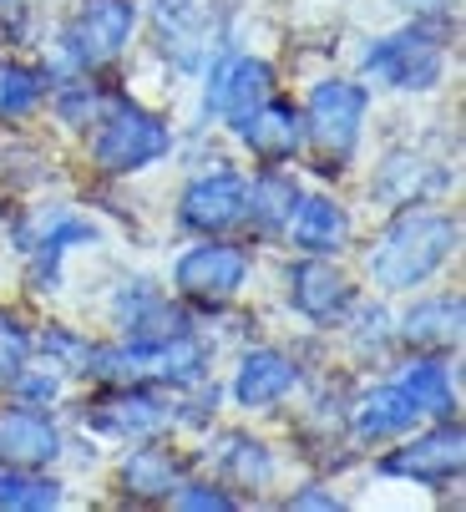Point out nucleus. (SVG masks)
Returning <instances> with one entry per match:
<instances>
[{"mask_svg": "<svg viewBox=\"0 0 466 512\" xmlns=\"http://www.w3.org/2000/svg\"><path fill=\"white\" fill-rule=\"evenodd\" d=\"M213 462H218V477H223L228 487H244V492H264V487L279 477L274 452L259 442V436H249V431H228V436H218Z\"/></svg>", "mask_w": 466, "mask_h": 512, "instance_id": "obj_22", "label": "nucleus"}, {"mask_svg": "<svg viewBox=\"0 0 466 512\" xmlns=\"http://www.w3.org/2000/svg\"><path fill=\"white\" fill-rule=\"evenodd\" d=\"M82 244H97V229L87 224V218L66 213V208H36L16 229V249L31 259V284L36 289H56L66 254L82 249Z\"/></svg>", "mask_w": 466, "mask_h": 512, "instance_id": "obj_6", "label": "nucleus"}, {"mask_svg": "<svg viewBox=\"0 0 466 512\" xmlns=\"http://www.w3.org/2000/svg\"><path fill=\"white\" fill-rule=\"evenodd\" d=\"M365 77L380 82V87H396V92H431L446 71V51L436 41V31L426 26H406V31H391L365 46L360 56Z\"/></svg>", "mask_w": 466, "mask_h": 512, "instance_id": "obj_4", "label": "nucleus"}, {"mask_svg": "<svg viewBox=\"0 0 466 512\" xmlns=\"http://www.w3.org/2000/svg\"><path fill=\"white\" fill-rule=\"evenodd\" d=\"M61 482L41 477L36 467H0V507H16V512H46L61 507Z\"/></svg>", "mask_w": 466, "mask_h": 512, "instance_id": "obj_24", "label": "nucleus"}, {"mask_svg": "<svg viewBox=\"0 0 466 512\" xmlns=\"http://www.w3.org/2000/svg\"><path fill=\"white\" fill-rule=\"evenodd\" d=\"M168 421H173V411L147 386H112L107 396H97L87 406V426L112 436V442H152V436L168 431Z\"/></svg>", "mask_w": 466, "mask_h": 512, "instance_id": "obj_11", "label": "nucleus"}, {"mask_svg": "<svg viewBox=\"0 0 466 512\" xmlns=\"http://www.w3.org/2000/svg\"><path fill=\"white\" fill-rule=\"evenodd\" d=\"M178 482H183V457L158 447V436H152V442H137L117 467V487L132 502H168L178 492Z\"/></svg>", "mask_w": 466, "mask_h": 512, "instance_id": "obj_17", "label": "nucleus"}, {"mask_svg": "<svg viewBox=\"0 0 466 512\" xmlns=\"http://www.w3.org/2000/svg\"><path fill=\"white\" fill-rule=\"evenodd\" d=\"M31 345H36V340H31V330H26L16 315L0 310V391L16 386V376L31 365Z\"/></svg>", "mask_w": 466, "mask_h": 512, "instance_id": "obj_27", "label": "nucleus"}, {"mask_svg": "<svg viewBox=\"0 0 466 512\" xmlns=\"http://www.w3.org/2000/svg\"><path fill=\"white\" fill-rule=\"evenodd\" d=\"M51 107H56V122H66V127H92V122L107 112V97H102L92 82H66V87L51 97Z\"/></svg>", "mask_w": 466, "mask_h": 512, "instance_id": "obj_26", "label": "nucleus"}, {"mask_svg": "<svg viewBox=\"0 0 466 512\" xmlns=\"http://www.w3.org/2000/svg\"><path fill=\"white\" fill-rule=\"evenodd\" d=\"M350 426H355L360 442H401L406 431L421 426V411H416V401L391 381V386H375V391H365V396L355 401Z\"/></svg>", "mask_w": 466, "mask_h": 512, "instance_id": "obj_18", "label": "nucleus"}, {"mask_svg": "<svg viewBox=\"0 0 466 512\" xmlns=\"http://www.w3.org/2000/svg\"><path fill=\"white\" fill-rule=\"evenodd\" d=\"M132 31H137V0H82L61 31V51L71 56V66L97 71L132 46Z\"/></svg>", "mask_w": 466, "mask_h": 512, "instance_id": "obj_5", "label": "nucleus"}, {"mask_svg": "<svg viewBox=\"0 0 466 512\" xmlns=\"http://www.w3.org/2000/svg\"><path fill=\"white\" fill-rule=\"evenodd\" d=\"M411 436V431H406ZM461 462H466V442H461V426L456 421H436L431 431L411 436L406 447H396L391 457L380 462L385 477H406V482H421V487H446L461 477Z\"/></svg>", "mask_w": 466, "mask_h": 512, "instance_id": "obj_8", "label": "nucleus"}, {"mask_svg": "<svg viewBox=\"0 0 466 512\" xmlns=\"http://www.w3.org/2000/svg\"><path fill=\"white\" fill-rule=\"evenodd\" d=\"M11 391H16L26 406H46V401L61 396V371H46V365H26Z\"/></svg>", "mask_w": 466, "mask_h": 512, "instance_id": "obj_28", "label": "nucleus"}, {"mask_svg": "<svg viewBox=\"0 0 466 512\" xmlns=\"http://www.w3.org/2000/svg\"><path fill=\"white\" fill-rule=\"evenodd\" d=\"M249 284V249L239 244H223V239H208V244H193L178 264H173V289L193 305H228L239 289Z\"/></svg>", "mask_w": 466, "mask_h": 512, "instance_id": "obj_7", "label": "nucleus"}, {"mask_svg": "<svg viewBox=\"0 0 466 512\" xmlns=\"http://www.w3.org/2000/svg\"><path fill=\"white\" fill-rule=\"evenodd\" d=\"M365 107H370V92L360 82H345V77H330L309 92L304 102V142L315 153V168L320 173H345L355 148H360V132H365Z\"/></svg>", "mask_w": 466, "mask_h": 512, "instance_id": "obj_2", "label": "nucleus"}, {"mask_svg": "<svg viewBox=\"0 0 466 512\" xmlns=\"http://www.w3.org/2000/svg\"><path fill=\"white\" fill-rule=\"evenodd\" d=\"M97 137H92V163L102 173H142L152 163H163L168 148H173V127L158 117V112H147L137 102H112L102 117H97Z\"/></svg>", "mask_w": 466, "mask_h": 512, "instance_id": "obj_3", "label": "nucleus"}, {"mask_svg": "<svg viewBox=\"0 0 466 512\" xmlns=\"http://www.w3.org/2000/svg\"><path fill=\"white\" fill-rule=\"evenodd\" d=\"M289 507H294V512H304V507H320V512H335V507H340V497H335V492H330L325 482H309L304 492H294V497H289Z\"/></svg>", "mask_w": 466, "mask_h": 512, "instance_id": "obj_30", "label": "nucleus"}, {"mask_svg": "<svg viewBox=\"0 0 466 512\" xmlns=\"http://www.w3.org/2000/svg\"><path fill=\"white\" fill-rule=\"evenodd\" d=\"M396 335L426 355H441V350H456L461 345V295H436V300H416Z\"/></svg>", "mask_w": 466, "mask_h": 512, "instance_id": "obj_21", "label": "nucleus"}, {"mask_svg": "<svg viewBox=\"0 0 466 512\" xmlns=\"http://www.w3.org/2000/svg\"><path fill=\"white\" fill-rule=\"evenodd\" d=\"M46 102V71L36 66H0V122L31 117Z\"/></svg>", "mask_w": 466, "mask_h": 512, "instance_id": "obj_25", "label": "nucleus"}, {"mask_svg": "<svg viewBox=\"0 0 466 512\" xmlns=\"http://www.w3.org/2000/svg\"><path fill=\"white\" fill-rule=\"evenodd\" d=\"M289 305L304 315V320H315V325H340L350 310H355V284L320 254H304L289 274Z\"/></svg>", "mask_w": 466, "mask_h": 512, "instance_id": "obj_13", "label": "nucleus"}, {"mask_svg": "<svg viewBox=\"0 0 466 512\" xmlns=\"http://www.w3.org/2000/svg\"><path fill=\"white\" fill-rule=\"evenodd\" d=\"M456 239H461V224L451 213L406 208L396 224L375 239V249L365 254V274H370L375 289H385V295H401V289L426 284L456 254Z\"/></svg>", "mask_w": 466, "mask_h": 512, "instance_id": "obj_1", "label": "nucleus"}, {"mask_svg": "<svg viewBox=\"0 0 466 512\" xmlns=\"http://www.w3.org/2000/svg\"><path fill=\"white\" fill-rule=\"evenodd\" d=\"M239 137H244V148L259 158V163H289L299 148H304V122H299V112L289 107V102H264L244 127H239Z\"/></svg>", "mask_w": 466, "mask_h": 512, "instance_id": "obj_19", "label": "nucleus"}, {"mask_svg": "<svg viewBox=\"0 0 466 512\" xmlns=\"http://www.w3.org/2000/svg\"><path fill=\"white\" fill-rule=\"evenodd\" d=\"M173 507H193V512H203V507H239V497L233 492H223V487H208V482H178V492L168 497Z\"/></svg>", "mask_w": 466, "mask_h": 512, "instance_id": "obj_29", "label": "nucleus"}, {"mask_svg": "<svg viewBox=\"0 0 466 512\" xmlns=\"http://www.w3.org/2000/svg\"><path fill=\"white\" fill-rule=\"evenodd\" d=\"M61 457V426L41 406H11L0 411V462L6 467H51Z\"/></svg>", "mask_w": 466, "mask_h": 512, "instance_id": "obj_14", "label": "nucleus"}, {"mask_svg": "<svg viewBox=\"0 0 466 512\" xmlns=\"http://www.w3.org/2000/svg\"><path fill=\"white\" fill-rule=\"evenodd\" d=\"M396 386L416 401L421 416H436V421H451L456 416V386H451V371L436 360V355H416L401 365Z\"/></svg>", "mask_w": 466, "mask_h": 512, "instance_id": "obj_23", "label": "nucleus"}, {"mask_svg": "<svg viewBox=\"0 0 466 512\" xmlns=\"http://www.w3.org/2000/svg\"><path fill=\"white\" fill-rule=\"evenodd\" d=\"M396 6H406L411 16H446V0H396Z\"/></svg>", "mask_w": 466, "mask_h": 512, "instance_id": "obj_31", "label": "nucleus"}, {"mask_svg": "<svg viewBox=\"0 0 466 512\" xmlns=\"http://www.w3.org/2000/svg\"><path fill=\"white\" fill-rule=\"evenodd\" d=\"M299 386V365L284 350H249L233 371V406L244 411H274L279 401H289Z\"/></svg>", "mask_w": 466, "mask_h": 512, "instance_id": "obj_15", "label": "nucleus"}, {"mask_svg": "<svg viewBox=\"0 0 466 512\" xmlns=\"http://www.w3.org/2000/svg\"><path fill=\"white\" fill-rule=\"evenodd\" d=\"M284 234H289V244H294L299 254L330 259V254H340V249L350 244V213H345L330 193H299Z\"/></svg>", "mask_w": 466, "mask_h": 512, "instance_id": "obj_16", "label": "nucleus"}, {"mask_svg": "<svg viewBox=\"0 0 466 512\" xmlns=\"http://www.w3.org/2000/svg\"><path fill=\"white\" fill-rule=\"evenodd\" d=\"M178 224L188 234H203V239H218L228 229H239L244 224V178L228 173V168L193 178L178 198Z\"/></svg>", "mask_w": 466, "mask_h": 512, "instance_id": "obj_12", "label": "nucleus"}, {"mask_svg": "<svg viewBox=\"0 0 466 512\" xmlns=\"http://www.w3.org/2000/svg\"><path fill=\"white\" fill-rule=\"evenodd\" d=\"M112 325H117L127 340H168V335L193 330L188 310H183L178 300H168V289L152 284V279H127V284H117V295H112Z\"/></svg>", "mask_w": 466, "mask_h": 512, "instance_id": "obj_10", "label": "nucleus"}, {"mask_svg": "<svg viewBox=\"0 0 466 512\" xmlns=\"http://www.w3.org/2000/svg\"><path fill=\"white\" fill-rule=\"evenodd\" d=\"M26 6H31V0H0V21H6V26H16V21L26 16Z\"/></svg>", "mask_w": 466, "mask_h": 512, "instance_id": "obj_32", "label": "nucleus"}, {"mask_svg": "<svg viewBox=\"0 0 466 512\" xmlns=\"http://www.w3.org/2000/svg\"><path fill=\"white\" fill-rule=\"evenodd\" d=\"M269 97H274V71H269V61H259V56H228V61L213 66L208 92H203V107L239 132Z\"/></svg>", "mask_w": 466, "mask_h": 512, "instance_id": "obj_9", "label": "nucleus"}, {"mask_svg": "<svg viewBox=\"0 0 466 512\" xmlns=\"http://www.w3.org/2000/svg\"><path fill=\"white\" fill-rule=\"evenodd\" d=\"M294 203H299V183L269 163L254 183H244V224H249L259 239H279V234L289 229Z\"/></svg>", "mask_w": 466, "mask_h": 512, "instance_id": "obj_20", "label": "nucleus"}]
</instances>
